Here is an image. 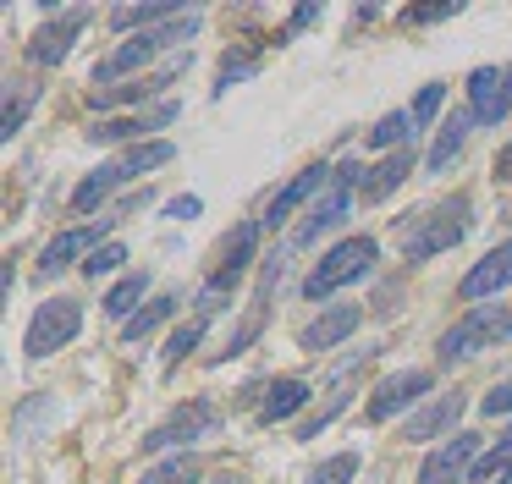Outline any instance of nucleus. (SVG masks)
Returning <instances> with one entry per match:
<instances>
[{
	"mask_svg": "<svg viewBox=\"0 0 512 484\" xmlns=\"http://www.w3.org/2000/svg\"><path fill=\"white\" fill-rule=\"evenodd\" d=\"M468 226H474V198L468 193H452L446 204H430L424 215L402 220L397 226V242H402V259H435V253L457 248V242L468 237Z\"/></svg>",
	"mask_w": 512,
	"mask_h": 484,
	"instance_id": "f257e3e1",
	"label": "nucleus"
},
{
	"mask_svg": "<svg viewBox=\"0 0 512 484\" xmlns=\"http://www.w3.org/2000/svg\"><path fill=\"white\" fill-rule=\"evenodd\" d=\"M199 22H204V11H182V17L160 22V28H149V33H133V39H127V44H116V50L105 55L100 66H94V77H89V83H94V88H116V77L138 72V66H149L160 50H171V44L193 39V33H199Z\"/></svg>",
	"mask_w": 512,
	"mask_h": 484,
	"instance_id": "f03ea898",
	"label": "nucleus"
},
{
	"mask_svg": "<svg viewBox=\"0 0 512 484\" xmlns=\"http://www.w3.org/2000/svg\"><path fill=\"white\" fill-rule=\"evenodd\" d=\"M375 259H380V242H375V237H347V242H336V248L325 253V259L314 264L309 275H303V297H309V303H325V297H336L342 286H353L358 275L375 270Z\"/></svg>",
	"mask_w": 512,
	"mask_h": 484,
	"instance_id": "7ed1b4c3",
	"label": "nucleus"
},
{
	"mask_svg": "<svg viewBox=\"0 0 512 484\" xmlns=\"http://www.w3.org/2000/svg\"><path fill=\"white\" fill-rule=\"evenodd\" d=\"M259 259V220H243V226L226 237V259L210 270V281L199 286V314L210 319L215 308H226V292H237V281L248 275V264Z\"/></svg>",
	"mask_w": 512,
	"mask_h": 484,
	"instance_id": "20e7f679",
	"label": "nucleus"
},
{
	"mask_svg": "<svg viewBox=\"0 0 512 484\" xmlns=\"http://www.w3.org/2000/svg\"><path fill=\"white\" fill-rule=\"evenodd\" d=\"M358 182H364V171H358L353 160L347 165H336V176H331V187H325L320 198H314V209L303 215V226L292 231V248H309V242H320L325 231H336L347 220V209H353V198H358Z\"/></svg>",
	"mask_w": 512,
	"mask_h": 484,
	"instance_id": "39448f33",
	"label": "nucleus"
},
{
	"mask_svg": "<svg viewBox=\"0 0 512 484\" xmlns=\"http://www.w3.org/2000/svg\"><path fill=\"white\" fill-rule=\"evenodd\" d=\"M210 435H221V413H215L210 396H193V402L177 407L155 435H144V451L149 457H155V451H188V446H199V440H210Z\"/></svg>",
	"mask_w": 512,
	"mask_h": 484,
	"instance_id": "423d86ee",
	"label": "nucleus"
},
{
	"mask_svg": "<svg viewBox=\"0 0 512 484\" xmlns=\"http://www.w3.org/2000/svg\"><path fill=\"white\" fill-rule=\"evenodd\" d=\"M485 347H507V341H501V303H485V308H474L468 319H457V325L435 341V358L441 363H468L474 352H485Z\"/></svg>",
	"mask_w": 512,
	"mask_h": 484,
	"instance_id": "0eeeda50",
	"label": "nucleus"
},
{
	"mask_svg": "<svg viewBox=\"0 0 512 484\" xmlns=\"http://www.w3.org/2000/svg\"><path fill=\"white\" fill-rule=\"evenodd\" d=\"M78 330H83V303H78V297H56V303H39V314H34V325H28L23 347H28V358H50V352L72 347Z\"/></svg>",
	"mask_w": 512,
	"mask_h": 484,
	"instance_id": "6e6552de",
	"label": "nucleus"
},
{
	"mask_svg": "<svg viewBox=\"0 0 512 484\" xmlns=\"http://www.w3.org/2000/svg\"><path fill=\"white\" fill-rule=\"evenodd\" d=\"M45 17L50 22L34 33V39H28V61H34V66H61L72 55V44H78V33L89 28L94 11L89 6H61V11L45 6Z\"/></svg>",
	"mask_w": 512,
	"mask_h": 484,
	"instance_id": "1a4fd4ad",
	"label": "nucleus"
},
{
	"mask_svg": "<svg viewBox=\"0 0 512 484\" xmlns=\"http://www.w3.org/2000/svg\"><path fill=\"white\" fill-rule=\"evenodd\" d=\"M281 253H270L265 264H259V286H254V303H248V314H243V325L232 330V341H226L221 352H215L210 363H226V358H237V352H248L259 341V330H265V319H270V297H276V286H281Z\"/></svg>",
	"mask_w": 512,
	"mask_h": 484,
	"instance_id": "9d476101",
	"label": "nucleus"
},
{
	"mask_svg": "<svg viewBox=\"0 0 512 484\" xmlns=\"http://www.w3.org/2000/svg\"><path fill=\"white\" fill-rule=\"evenodd\" d=\"M122 215H100V220H89V226H72V231H61L56 242H50L45 253H39V275H61V270H72V264H89L83 253H100L105 248V231L116 226Z\"/></svg>",
	"mask_w": 512,
	"mask_h": 484,
	"instance_id": "9b49d317",
	"label": "nucleus"
},
{
	"mask_svg": "<svg viewBox=\"0 0 512 484\" xmlns=\"http://www.w3.org/2000/svg\"><path fill=\"white\" fill-rule=\"evenodd\" d=\"M468 116L474 127H501L512 116V66H479L468 77Z\"/></svg>",
	"mask_w": 512,
	"mask_h": 484,
	"instance_id": "f8f14e48",
	"label": "nucleus"
},
{
	"mask_svg": "<svg viewBox=\"0 0 512 484\" xmlns=\"http://www.w3.org/2000/svg\"><path fill=\"white\" fill-rule=\"evenodd\" d=\"M474 462H479V435L457 429L452 440H441L419 462V484H463V479H474Z\"/></svg>",
	"mask_w": 512,
	"mask_h": 484,
	"instance_id": "ddd939ff",
	"label": "nucleus"
},
{
	"mask_svg": "<svg viewBox=\"0 0 512 484\" xmlns=\"http://www.w3.org/2000/svg\"><path fill=\"white\" fill-rule=\"evenodd\" d=\"M430 391V369H397V374H386V380L375 385V396H369V424H386V418H397L402 407H413L419 396Z\"/></svg>",
	"mask_w": 512,
	"mask_h": 484,
	"instance_id": "4468645a",
	"label": "nucleus"
},
{
	"mask_svg": "<svg viewBox=\"0 0 512 484\" xmlns=\"http://www.w3.org/2000/svg\"><path fill=\"white\" fill-rule=\"evenodd\" d=\"M171 121H177V99H160L149 116H116L89 127V143H155V132L171 127Z\"/></svg>",
	"mask_w": 512,
	"mask_h": 484,
	"instance_id": "2eb2a0df",
	"label": "nucleus"
},
{
	"mask_svg": "<svg viewBox=\"0 0 512 484\" xmlns=\"http://www.w3.org/2000/svg\"><path fill=\"white\" fill-rule=\"evenodd\" d=\"M501 286H512V237L496 242V248H490L485 259H479L474 270L463 275L457 297H463V303H479V308H485V297H496Z\"/></svg>",
	"mask_w": 512,
	"mask_h": 484,
	"instance_id": "dca6fc26",
	"label": "nucleus"
},
{
	"mask_svg": "<svg viewBox=\"0 0 512 484\" xmlns=\"http://www.w3.org/2000/svg\"><path fill=\"white\" fill-rule=\"evenodd\" d=\"M193 66V50L188 55H177V61L166 66V72H149V77H133V83H116V88H94V105L100 110H116V105H138V99H155V94H166L171 83H177L182 72Z\"/></svg>",
	"mask_w": 512,
	"mask_h": 484,
	"instance_id": "f3484780",
	"label": "nucleus"
},
{
	"mask_svg": "<svg viewBox=\"0 0 512 484\" xmlns=\"http://www.w3.org/2000/svg\"><path fill=\"white\" fill-rule=\"evenodd\" d=\"M358 325H364V308H358V303H336V308H325L314 325H303L298 347L303 352H331V347H342Z\"/></svg>",
	"mask_w": 512,
	"mask_h": 484,
	"instance_id": "a211bd4d",
	"label": "nucleus"
},
{
	"mask_svg": "<svg viewBox=\"0 0 512 484\" xmlns=\"http://www.w3.org/2000/svg\"><path fill=\"white\" fill-rule=\"evenodd\" d=\"M331 176H336L331 165H303V171L292 176V182L281 187L276 198H270V209H265V226H281L287 215H298V209L309 204L314 193H325V187H331Z\"/></svg>",
	"mask_w": 512,
	"mask_h": 484,
	"instance_id": "6ab92c4d",
	"label": "nucleus"
},
{
	"mask_svg": "<svg viewBox=\"0 0 512 484\" xmlns=\"http://www.w3.org/2000/svg\"><path fill=\"white\" fill-rule=\"evenodd\" d=\"M463 407H468V396L463 391H441L430 407H419V413L402 424V435L408 440H435V435H452L457 429V418H463Z\"/></svg>",
	"mask_w": 512,
	"mask_h": 484,
	"instance_id": "aec40b11",
	"label": "nucleus"
},
{
	"mask_svg": "<svg viewBox=\"0 0 512 484\" xmlns=\"http://www.w3.org/2000/svg\"><path fill=\"white\" fill-rule=\"evenodd\" d=\"M468 132H474V116H468V110H452V116L441 121V132H435L430 154H424V176H446V171H452V160L463 154Z\"/></svg>",
	"mask_w": 512,
	"mask_h": 484,
	"instance_id": "412c9836",
	"label": "nucleus"
},
{
	"mask_svg": "<svg viewBox=\"0 0 512 484\" xmlns=\"http://www.w3.org/2000/svg\"><path fill=\"white\" fill-rule=\"evenodd\" d=\"M413 165H419V160H413V149L386 154V160H380L375 171H364V182H358V198H364V204H386V198L413 176Z\"/></svg>",
	"mask_w": 512,
	"mask_h": 484,
	"instance_id": "4be33fe9",
	"label": "nucleus"
},
{
	"mask_svg": "<svg viewBox=\"0 0 512 484\" xmlns=\"http://www.w3.org/2000/svg\"><path fill=\"white\" fill-rule=\"evenodd\" d=\"M39 94H45V83H34V77H12V83H6V105H0V138H6V143L28 127Z\"/></svg>",
	"mask_w": 512,
	"mask_h": 484,
	"instance_id": "5701e85b",
	"label": "nucleus"
},
{
	"mask_svg": "<svg viewBox=\"0 0 512 484\" xmlns=\"http://www.w3.org/2000/svg\"><path fill=\"white\" fill-rule=\"evenodd\" d=\"M309 396H314L309 380H276L265 391V402H259V424H281V418H292Z\"/></svg>",
	"mask_w": 512,
	"mask_h": 484,
	"instance_id": "b1692460",
	"label": "nucleus"
},
{
	"mask_svg": "<svg viewBox=\"0 0 512 484\" xmlns=\"http://www.w3.org/2000/svg\"><path fill=\"white\" fill-rule=\"evenodd\" d=\"M144 292H149V275L144 270H133V275H122V281L111 286V292H105V314L111 319H133L138 314V303H144Z\"/></svg>",
	"mask_w": 512,
	"mask_h": 484,
	"instance_id": "393cba45",
	"label": "nucleus"
},
{
	"mask_svg": "<svg viewBox=\"0 0 512 484\" xmlns=\"http://www.w3.org/2000/svg\"><path fill=\"white\" fill-rule=\"evenodd\" d=\"M177 303H182V297H177V292H166V297H155L149 308H138V314L122 325V341H144V336H155V330L166 325L171 314H177Z\"/></svg>",
	"mask_w": 512,
	"mask_h": 484,
	"instance_id": "a878e982",
	"label": "nucleus"
},
{
	"mask_svg": "<svg viewBox=\"0 0 512 484\" xmlns=\"http://www.w3.org/2000/svg\"><path fill=\"white\" fill-rule=\"evenodd\" d=\"M177 160V143H166V138H155V143H133V149L122 154V165H127V176H149V171H160V165H171Z\"/></svg>",
	"mask_w": 512,
	"mask_h": 484,
	"instance_id": "bb28decb",
	"label": "nucleus"
},
{
	"mask_svg": "<svg viewBox=\"0 0 512 484\" xmlns=\"http://www.w3.org/2000/svg\"><path fill=\"white\" fill-rule=\"evenodd\" d=\"M182 11H188V6H160V0H155V6H116L111 11V28H160V22H171V17H182Z\"/></svg>",
	"mask_w": 512,
	"mask_h": 484,
	"instance_id": "cd10ccee",
	"label": "nucleus"
},
{
	"mask_svg": "<svg viewBox=\"0 0 512 484\" xmlns=\"http://www.w3.org/2000/svg\"><path fill=\"white\" fill-rule=\"evenodd\" d=\"M39 418H61L56 396H34V402H23V407L12 413V440H17V446H23V440H34Z\"/></svg>",
	"mask_w": 512,
	"mask_h": 484,
	"instance_id": "c85d7f7f",
	"label": "nucleus"
},
{
	"mask_svg": "<svg viewBox=\"0 0 512 484\" xmlns=\"http://www.w3.org/2000/svg\"><path fill=\"white\" fill-rule=\"evenodd\" d=\"M413 132H419V127H413L408 110H391V116H380L375 127H369V149H391V154H397V143L413 138Z\"/></svg>",
	"mask_w": 512,
	"mask_h": 484,
	"instance_id": "c756f323",
	"label": "nucleus"
},
{
	"mask_svg": "<svg viewBox=\"0 0 512 484\" xmlns=\"http://www.w3.org/2000/svg\"><path fill=\"white\" fill-rule=\"evenodd\" d=\"M254 72H259V50H226V61H221V72H215L210 94L221 99L232 83H243V77H254Z\"/></svg>",
	"mask_w": 512,
	"mask_h": 484,
	"instance_id": "7c9ffc66",
	"label": "nucleus"
},
{
	"mask_svg": "<svg viewBox=\"0 0 512 484\" xmlns=\"http://www.w3.org/2000/svg\"><path fill=\"white\" fill-rule=\"evenodd\" d=\"M193 479H199V462L182 451V457H166V462H155V468H144L138 484H193Z\"/></svg>",
	"mask_w": 512,
	"mask_h": 484,
	"instance_id": "2f4dec72",
	"label": "nucleus"
},
{
	"mask_svg": "<svg viewBox=\"0 0 512 484\" xmlns=\"http://www.w3.org/2000/svg\"><path fill=\"white\" fill-rule=\"evenodd\" d=\"M204 330H210V319H188V325H177V330H171V341H166V369H177V363L182 358H188V352L193 347H199V341H204Z\"/></svg>",
	"mask_w": 512,
	"mask_h": 484,
	"instance_id": "473e14b6",
	"label": "nucleus"
},
{
	"mask_svg": "<svg viewBox=\"0 0 512 484\" xmlns=\"http://www.w3.org/2000/svg\"><path fill=\"white\" fill-rule=\"evenodd\" d=\"M353 473H358V451H336V457H325L303 484H353Z\"/></svg>",
	"mask_w": 512,
	"mask_h": 484,
	"instance_id": "72a5a7b5",
	"label": "nucleus"
},
{
	"mask_svg": "<svg viewBox=\"0 0 512 484\" xmlns=\"http://www.w3.org/2000/svg\"><path fill=\"white\" fill-rule=\"evenodd\" d=\"M441 105H446V83H424L419 94H413V105H408L413 127H430V121L441 116Z\"/></svg>",
	"mask_w": 512,
	"mask_h": 484,
	"instance_id": "f704fd0d",
	"label": "nucleus"
},
{
	"mask_svg": "<svg viewBox=\"0 0 512 484\" xmlns=\"http://www.w3.org/2000/svg\"><path fill=\"white\" fill-rule=\"evenodd\" d=\"M122 264H127V248H122V242H105L100 253H89V264H83V275H94V281H100V275L122 270Z\"/></svg>",
	"mask_w": 512,
	"mask_h": 484,
	"instance_id": "c9c22d12",
	"label": "nucleus"
},
{
	"mask_svg": "<svg viewBox=\"0 0 512 484\" xmlns=\"http://www.w3.org/2000/svg\"><path fill=\"white\" fill-rule=\"evenodd\" d=\"M342 407H347V391H331V402H325L314 418H303V424H298V440H314V435H320V429L331 424L336 413H342Z\"/></svg>",
	"mask_w": 512,
	"mask_h": 484,
	"instance_id": "e433bc0d",
	"label": "nucleus"
},
{
	"mask_svg": "<svg viewBox=\"0 0 512 484\" xmlns=\"http://www.w3.org/2000/svg\"><path fill=\"white\" fill-rule=\"evenodd\" d=\"M463 6H408L402 11V22H413V28H430V22H446V17H457Z\"/></svg>",
	"mask_w": 512,
	"mask_h": 484,
	"instance_id": "4c0bfd02",
	"label": "nucleus"
},
{
	"mask_svg": "<svg viewBox=\"0 0 512 484\" xmlns=\"http://www.w3.org/2000/svg\"><path fill=\"white\" fill-rule=\"evenodd\" d=\"M166 215H171V220H199V215H204V198L182 193V198H171V204H166Z\"/></svg>",
	"mask_w": 512,
	"mask_h": 484,
	"instance_id": "58836bf2",
	"label": "nucleus"
},
{
	"mask_svg": "<svg viewBox=\"0 0 512 484\" xmlns=\"http://www.w3.org/2000/svg\"><path fill=\"white\" fill-rule=\"evenodd\" d=\"M479 407H485V413H490V418H501V413H512V380H507V385H496V391H490V396H485V402H479Z\"/></svg>",
	"mask_w": 512,
	"mask_h": 484,
	"instance_id": "ea45409f",
	"label": "nucleus"
},
{
	"mask_svg": "<svg viewBox=\"0 0 512 484\" xmlns=\"http://www.w3.org/2000/svg\"><path fill=\"white\" fill-rule=\"evenodd\" d=\"M309 22H320V6H292V17H287V39H292V33H303Z\"/></svg>",
	"mask_w": 512,
	"mask_h": 484,
	"instance_id": "a19ab883",
	"label": "nucleus"
},
{
	"mask_svg": "<svg viewBox=\"0 0 512 484\" xmlns=\"http://www.w3.org/2000/svg\"><path fill=\"white\" fill-rule=\"evenodd\" d=\"M496 176H501V182H512V143L501 149V160H496Z\"/></svg>",
	"mask_w": 512,
	"mask_h": 484,
	"instance_id": "79ce46f5",
	"label": "nucleus"
},
{
	"mask_svg": "<svg viewBox=\"0 0 512 484\" xmlns=\"http://www.w3.org/2000/svg\"><path fill=\"white\" fill-rule=\"evenodd\" d=\"M501 341H512V303H501Z\"/></svg>",
	"mask_w": 512,
	"mask_h": 484,
	"instance_id": "37998d69",
	"label": "nucleus"
},
{
	"mask_svg": "<svg viewBox=\"0 0 512 484\" xmlns=\"http://www.w3.org/2000/svg\"><path fill=\"white\" fill-rule=\"evenodd\" d=\"M210 484H248V479H243V473H215Z\"/></svg>",
	"mask_w": 512,
	"mask_h": 484,
	"instance_id": "c03bdc74",
	"label": "nucleus"
},
{
	"mask_svg": "<svg viewBox=\"0 0 512 484\" xmlns=\"http://www.w3.org/2000/svg\"><path fill=\"white\" fill-rule=\"evenodd\" d=\"M496 484H512V468H507V473H501V479H496Z\"/></svg>",
	"mask_w": 512,
	"mask_h": 484,
	"instance_id": "a18cd8bd",
	"label": "nucleus"
},
{
	"mask_svg": "<svg viewBox=\"0 0 512 484\" xmlns=\"http://www.w3.org/2000/svg\"><path fill=\"white\" fill-rule=\"evenodd\" d=\"M507 435H512V429H507Z\"/></svg>",
	"mask_w": 512,
	"mask_h": 484,
	"instance_id": "49530a36",
	"label": "nucleus"
}]
</instances>
